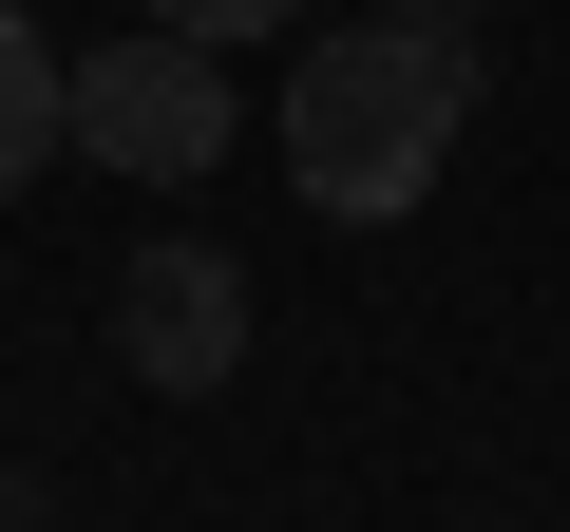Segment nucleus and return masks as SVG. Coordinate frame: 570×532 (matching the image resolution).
<instances>
[{
    "mask_svg": "<svg viewBox=\"0 0 570 532\" xmlns=\"http://www.w3.org/2000/svg\"><path fill=\"white\" fill-rule=\"evenodd\" d=\"M456 115H475V39H438V20H343V39H305V77H285V190H305L324 228H400V209L438 190Z\"/></svg>",
    "mask_w": 570,
    "mask_h": 532,
    "instance_id": "1",
    "label": "nucleus"
},
{
    "mask_svg": "<svg viewBox=\"0 0 570 532\" xmlns=\"http://www.w3.org/2000/svg\"><path fill=\"white\" fill-rule=\"evenodd\" d=\"M58 134H77L96 171H209V152H228V77H209V39L134 20V39L58 58Z\"/></svg>",
    "mask_w": 570,
    "mask_h": 532,
    "instance_id": "2",
    "label": "nucleus"
},
{
    "mask_svg": "<svg viewBox=\"0 0 570 532\" xmlns=\"http://www.w3.org/2000/svg\"><path fill=\"white\" fill-rule=\"evenodd\" d=\"M115 362H134L153 400H209V381L247 362V266H228V247H134V266H115Z\"/></svg>",
    "mask_w": 570,
    "mask_h": 532,
    "instance_id": "3",
    "label": "nucleus"
},
{
    "mask_svg": "<svg viewBox=\"0 0 570 532\" xmlns=\"http://www.w3.org/2000/svg\"><path fill=\"white\" fill-rule=\"evenodd\" d=\"M39 152H58V58H39L20 0H0V190H39Z\"/></svg>",
    "mask_w": 570,
    "mask_h": 532,
    "instance_id": "4",
    "label": "nucleus"
},
{
    "mask_svg": "<svg viewBox=\"0 0 570 532\" xmlns=\"http://www.w3.org/2000/svg\"><path fill=\"white\" fill-rule=\"evenodd\" d=\"M134 20H171V39H266V20H305V0H134Z\"/></svg>",
    "mask_w": 570,
    "mask_h": 532,
    "instance_id": "5",
    "label": "nucleus"
},
{
    "mask_svg": "<svg viewBox=\"0 0 570 532\" xmlns=\"http://www.w3.org/2000/svg\"><path fill=\"white\" fill-rule=\"evenodd\" d=\"M0 532H20V513H0Z\"/></svg>",
    "mask_w": 570,
    "mask_h": 532,
    "instance_id": "6",
    "label": "nucleus"
}]
</instances>
